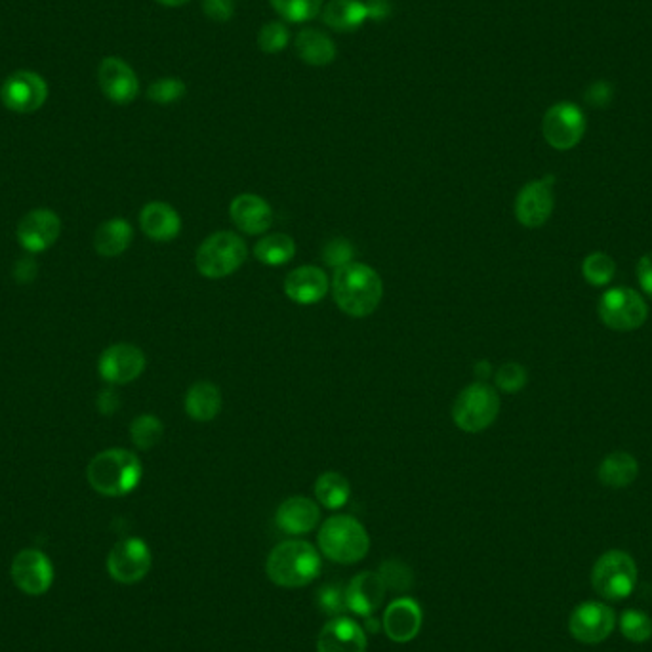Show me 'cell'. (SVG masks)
I'll list each match as a JSON object with an SVG mask.
<instances>
[{
	"instance_id": "obj_21",
	"label": "cell",
	"mask_w": 652,
	"mask_h": 652,
	"mask_svg": "<svg viewBox=\"0 0 652 652\" xmlns=\"http://www.w3.org/2000/svg\"><path fill=\"white\" fill-rule=\"evenodd\" d=\"M328 286L330 281L321 267L302 265L286 275L285 294L294 304L313 306L325 298Z\"/></svg>"
},
{
	"instance_id": "obj_12",
	"label": "cell",
	"mask_w": 652,
	"mask_h": 652,
	"mask_svg": "<svg viewBox=\"0 0 652 652\" xmlns=\"http://www.w3.org/2000/svg\"><path fill=\"white\" fill-rule=\"evenodd\" d=\"M616 626L614 612L599 601H584L574 607L569 620L572 637L586 645L603 643Z\"/></svg>"
},
{
	"instance_id": "obj_16",
	"label": "cell",
	"mask_w": 652,
	"mask_h": 652,
	"mask_svg": "<svg viewBox=\"0 0 652 652\" xmlns=\"http://www.w3.org/2000/svg\"><path fill=\"white\" fill-rule=\"evenodd\" d=\"M12 580L27 595H42L54 582V567L39 550H23L12 563Z\"/></svg>"
},
{
	"instance_id": "obj_26",
	"label": "cell",
	"mask_w": 652,
	"mask_h": 652,
	"mask_svg": "<svg viewBox=\"0 0 652 652\" xmlns=\"http://www.w3.org/2000/svg\"><path fill=\"white\" fill-rule=\"evenodd\" d=\"M134 231L124 218H113L98 227L94 235V248L103 258L121 256L132 245Z\"/></svg>"
},
{
	"instance_id": "obj_29",
	"label": "cell",
	"mask_w": 652,
	"mask_h": 652,
	"mask_svg": "<svg viewBox=\"0 0 652 652\" xmlns=\"http://www.w3.org/2000/svg\"><path fill=\"white\" fill-rule=\"evenodd\" d=\"M639 473V464L628 452H612L599 466V481L611 489H624L632 485Z\"/></svg>"
},
{
	"instance_id": "obj_31",
	"label": "cell",
	"mask_w": 652,
	"mask_h": 652,
	"mask_svg": "<svg viewBox=\"0 0 652 652\" xmlns=\"http://www.w3.org/2000/svg\"><path fill=\"white\" fill-rule=\"evenodd\" d=\"M296 254V243L285 233H271L258 241L254 246V256L258 262L269 267L288 264Z\"/></svg>"
},
{
	"instance_id": "obj_14",
	"label": "cell",
	"mask_w": 652,
	"mask_h": 652,
	"mask_svg": "<svg viewBox=\"0 0 652 652\" xmlns=\"http://www.w3.org/2000/svg\"><path fill=\"white\" fill-rule=\"evenodd\" d=\"M60 235H62V220L58 218L56 212L46 208H37L25 214L16 229V237L20 245L31 254H39L48 250L50 246L56 245Z\"/></svg>"
},
{
	"instance_id": "obj_18",
	"label": "cell",
	"mask_w": 652,
	"mask_h": 652,
	"mask_svg": "<svg viewBox=\"0 0 652 652\" xmlns=\"http://www.w3.org/2000/svg\"><path fill=\"white\" fill-rule=\"evenodd\" d=\"M98 81L102 86L103 94L111 102L119 105L134 102L136 96L140 94V81L134 69L121 58H105L100 63Z\"/></svg>"
},
{
	"instance_id": "obj_13",
	"label": "cell",
	"mask_w": 652,
	"mask_h": 652,
	"mask_svg": "<svg viewBox=\"0 0 652 652\" xmlns=\"http://www.w3.org/2000/svg\"><path fill=\"white\" fill-rule=\"evenodd\" d=\"M553 176L534 180L525 185L515 199V216L517 222L530 229L542 227L550 220L553 212Z\"/></svg>"
},
{
	"instance_id": "obj_20",
	"label": "cell",
	"mask_w": 652,
	"mask_h": 652,
	"mask_svg": "<svg viewBox=\"0 0 652 652\" xmlns=\"http://www.w3.org/2000/svg\"><path fill=\"white\" fill-rule=\"evenodd\" d=\"M367 647V632L347 616L326 622L317 637V652H367Z\"/></svg>"
},
{
	"instance_id": "obj_28",
	"label": "cell",
	"mask_w": 652,
	"mask_h": 652,
	"mask_svg": "<svg viewBox=\"0 0 652 652\" xmlns=\"http://www.w3.org/2000/svg\"><path fill=\"white\" fill-rule=\"evenodd\" d=\"M296 52L307 65H328L336 58V46L330 37L319 29H302L296 37Z\"/></svg>"
},
{
	"instance_id": "obj_1",
	"label": "cell",
	"mask_w": 652,
	"mask_h": 652,
	"mask_svg": "<svg viewBox=\"0 0 652 652\" xmlns=\"http://www.w3.org/2000/svg\"><path fill=\"white\" fill-rule=\"evenodd\" d=\"M323 571L321 551L306 540H285L269 551L265 561L267 578L286 590L306 588Z\"/></svg>"
},
{
	"instance_id": "obj_39",
	"label": "cell",
	"mask_w": 652,
	"mask_h": 652,
	"mask_svg": "<svg viewBox=\"0 0 652 652\" xmlns=\"http://www.w3.org/2000/svg\"><path fill=\"white\" fill-rule=\"evenodd\" d=\"M185 84L178 79H163V81L153 82L147 90V98L151 102L168 105V103L178 102L185 96Z\"/></svg>"
},
{
	"instance_id": "obj_45",
	"label": "cell",
	"mask_w": 652,
	"mask_h": 652,
	"mask_svg": "<svg viewBox=\"0 0 652 652\" xmlns=\"http://www.w3.org/2000/svg\"><path fill=\"white\" fill-rule=\"evenodd\" d=\"M14 277L18 279V283L25 285V283H33L37 277V264L31 258L20 260V264L16 265L14 269Z\"/></svg>"
},
{
	"instance_id": "obj_43",
	"label": "cell",
	"mask_w": 652,
	"mask_h": 652,
	"mask_svg": "<svg viewBox=\"0 0 652 652\" xmlns=\"http://www.w3.org/2000/svg\"><path fill=\"white\" fill-rule=\"evenodd\" d=\"M612 100V86L609 82H595L586 92V102L595 107H607Z\"/></svg>"
},
{
	"instance_id": "obj_9",
	"label": "cell",
	"mask_w": 652,
	"mask_h": 652,
	"mask_svg": "<svg viewBox=\"0 0 652 652\" xmlns=\"http://www.w3.org/2000/svg\"><path fill=\"white\" fill-rule=\"evenodd\" d=\"M151 551L142 538H126L113 546L107 557V571L119 584H138L151 571Z\"/></svg>"
},
{
	"instance_id": "obj_32",
	"label": "cell",
	"mask_w": 652,
	"mask_h": 652,
	"mask_svg": "<svg viewBox=\"0 0 652 652\" xmlns=\"http://www.w3.org/2000/svg\"><path fill=\"white\" fill-rule=\"evenodd\" d=\"M163 422L155 414H142L130 426L132 443L140 450L155 449L163 439Z\"/></svg>"
},
{
	"instance_id": "obj_7",
	"label": "cell",
	"mask_w": 652,
	"mask_h": 652,
	"mask_svg": "<svg viewBox=\"0 0 652 652\" xmlns=\"http://www.w3.org/2000/svg\"><path fill=\"white\" fill-rule=\"evenodd\" d=\"M637 584V565L626 551L603 553L591 571V586L603 599L622 601Z\"/></svg>"
},
{
	"instance_id": "obj_8",
	"label": "cell",
	"mask_w": 652,
	"mask_h": 652,
	"mask_svg": "<svg viewBox=\"0 0 652 652\" xmlns=\"http://www.w3.org/2000/svg\"><path fill=\"white\" fill-rule=\"evenodd\" d=\"M649 309L639 292L632 288H611L601 296L599 317L612 330L630 332L647 321Z\"/></svg>"
},
{
	"instance_id": "obj_2",
	"label": "cell",
	"mask_w": 652,
	"mask_h": 652,
	"mask_svg": "<svg viewBox=\"0 0 652 652\" xmlns=\"http://www.w3.org/2000/svg\"><path fill=\"white\" fill-rule=\"evenodd\" d=\"M332 294L346 315L363 319L372 315L380 306L384 283L370 265L351 262L336 269L332 279Z\"/></svg>"
},
{
	"instance_id": "obj_34",
	"label": "cell",
	"mask_w": 652,
	"mask_h": 652,
	"mask_svg": "<svg viewBox=\"0 0 652 652\" xmlns=\"http://www.w3.org/2000/svg\"><path fill=\"white\" fill-rule=\"evenodd\" d=\"M325 0H271L273 8L288 21L294 23H304V21L313 20Z\"/></svg>"
},
{
	"instance_id": "obj_40",
	"label": "cell",
	"mask_w": 652,
	"mask_h": 652,
	"mask_svg": "<svg viewBox=\"0 0 652 652\" xmlns=\"http://www.w3.org/2000/svg\"><path fill=\"white\" fill-rule=\"evenodd\" d=\"M319 609L328 614L330 618L344 616L347 611L346 588L340 586H325L319 591Z\"/></svg>"
},
{
	"instance_id": "obj_30",
	"label": "cell",
	"mask_w": 652,
	"mask_h": 652,
	"mask_svg": "<svg viewBox=\"0 0 652 652\" xmlns=\"http://www.w3.org/2000/svg\"><path fill=\"white\" fill-rule=\"evenodd\" d=\"M315 496L326 510H340L346 506L351 496L349 481L338 471L321 473L315 481Z\"/></svg>"
},
{
	"instance_id": "obj_3",
	"label": "cell",
	"mask_w": 652,
	"mask_h": 652,
	"mask_svg": "<svg viewBox=\"0 0 652 652\" xmlns=\"http://www.w3.org/2000/svg\"><path fill=\"white\" fill-rule=\"evenodd\" d=\"M143 468L140 458L124 449L103 450L96 454L88 468L86 479L90 487L103 496H126L142 481Z\"/></svg>"
},
{
	"instance_id": "obj_49",
	"label": "cell",
	"mask_w": 652,
	"mask_h": 652,
	"mask_svg": "<svg viewBox=\"0 0 652 652\" xmlns=\"http://www.w3.org/2000/svg\"><path fill=\"white\" fill-rule=\"evenodd\" d=\"M157 2H161L164 6H182L187 0H157Z\"/></svg>"
},
{
	"instance_id": "obj_6",
	"label": "cell",
	"mask_w": 652,
	"mask_h": 652,
	"mask_svg": "<svg viewBox=\"0 0 652 652\" xmlns=\"http://www.w3.org/2000/svg\"><path fill=\"white\" fill-rule=\"evenodd\" d=\"M500 414L498 391L485 384L475 382L460 391L452 407V420L466 433H481L490 428Z\"/></svg>"
},
{
	"instance_id": "obj_27",
	"label": "cell",
	"mask_w": 652,
	"mask_h": 652,
	"mask_svg": "<svg viewBox=\"0 0 652 652\" xmlns=\"http://www.w3.org/2000/svg\"><path fill=\"white\" fill-rule=\"evenodd\" d=\"M367 18V4L361 0H330L323 12L326 25L342 33L355 31L365 23Z\"/></svg>"
},
{
	"instance_id": "obj_47",
	"label": "cell",
	"mask_w": 652,
	"mask_h": 652,
	"mask_svg": "<svg viewBox=\"0 0 652 652\" xmlns=\"http://www.w3.org/2000/svg\"><path fill=\"white\" fill-rule=\"evenodd\" d=\"M368 18L374 20H382L389 16L388 0H370L367 4Z\"/></svg>"
},
{
	"instance_id": "obj_38",
	"label": "cell",
	"mask_w": 652,
	"mask_h": 652,
	"mask_svg": "<svg viewBox=\"0 0 652 652\" xmlns=\"http://www.w3.org/2000/svg\"><path fill=\"white\" fill-rule=\"evenodd\" d=\"M494 382L504 393H517L527 386V370L517 363H506L498 368Z\"/></svg>"
},
{
	"instance_id": "obj_46",
	"label": "cell",
	"mask_w": 652,
	"mask_h": 652,
	"mask_svg": "<svg viewBox=\"0 0 652 652\" xmlns=\"http://www.w3.org/2000/svg\"><path fill=\"white\" fill-rule=\"evenodd\" d=\"M98 403H100V412H103V414H113L119 408V397H117V393L113 389H107V391H103L102 395H100Z\"/></svg>"
},
{
	"instance_id": "obj_10",
	"label": "cell",
	"mask_w": 652,
	"mask_h": 652,
	"mask_svg": "<svg viewBox=\"0 0 652 652\" xmlns=\"http://www.w3.org/2000/svg\"><path fill=\"white\" fill-rule=\"evenodd\" d=\"M542 132L553 149L569 151L582 140L586 132V117L574 103H555L544 115Z\"/></svg>"
},
{
	"instance_id": "obj_35",
	"label": "cell",
	"mask_w": 652,
	"mask_h": 652,
	"mask_svg": "<svg viewBox=\"0 0 652 652\" xmlns=\"http://www.w3.org/2000/svg\"><path fill=\"white\" fill-rule=\"evenodd\" d=\"M378 574L382 576L384 584L388 590L397 591V593H405L414 586V574L412 569L408 567L407 563L391 559V561H384L382 567L378 569Z\"/></svg>"
},
{
	"instance_id": "obj_44",
	"label": "cell",
	"mask_w": 652,
	"mask_h": 652,
	"mask_svg": "<svg viewBox=\"0 0 652 652\" xmlns=\"http://www.w3.org/2000/svg\"><path fill=\"white\" fill-rule=\"evenodd\" d=\"M637 279L643 292L652 300V252L645 254L637 264Z\"/></svg>"
},
{
	"instance_id": "obj_23",
	"label": "cell",
	"mask_w": 652,
	"mask_h": 652,
	"mask_svg": "<svg viewBox=\"0 0 652 652\" xmlns=\"http://www.w3.org/2000/svg\"><path fill=\"white\" fill-rule=\"evenodd\" d=\"M321 521L319 506L306 496H292L275 513V525L288 536H302L315 529Z\"/></svg>"
},
{
	"instance_id": "obj_41",
	"label": "cell",
	"mask_w": 652,
	"mask_h": 652,
	"mask_svg": "<svg viewBox=\"0 0 652 652\" xmlns=\"http://www.w3.org/2000/svg\"><path fill=\"white\" fill-rule=\"evenodd\" d=\"M353 260V246L347 239H334L323 250V262L334 269L351 264Z\"/></svg>"
},
{
	"instance_id": "obj_37",
	"label": "cell",
	"mask_w": 652,
	"mask_h": 652,
	"mask_svg": "<svg viewBox=\"0 0 652 652\" xmlns=\"http://www.w3.org/2000/svg\"><path fill=\"white\" fill-rule=\"evenodd\" d=\"M288 41H290L288 29L279 21L267 23L258 35V46L265 54H277V52L285 50Z\"/></svg>"
},
{
	"instance_id": "obj_4",
	"label": "cell",
	"mask_w": 652,
	"mask_h": 652,
	"mask_svg": "<svg viewBox=\"0 0 652 652\" xmlns=\"http://www.w3.org/2000/svg\"><path fill=\"white\" fill-rule=\"evenodd\" d=\"M317 544L321 555L340 565H353L367 557L370 536L367 529L351 515L328 517L319 530Z\"/></svg>"
},
{
	"instance_id": "obj_19",
	"label": "cell",
	"mask_w": 652,
	"mask_h": 652,
	"mask_svg": "<svg viewBox=\"0 0 652 652\" xmlns=\"http://www.w3.org/2000/svg\"><path fill=\"white\" fill-rule=\"evenodd\" d=\"M386 584L378 571H365L357 574L346 588L347 611L370 618L374 612L384 605L386 599Z\"/></svg>"
},
{
	"instance_id": "obj_22",
	"label": "cell",
	"mask_w": 652,
	"mask_h": 652,
	"mask_svg": "<svg viewBox=\"0 0 652 652\" xmlns=\"http://www.w3.org/2000/svg\"><path fill=\"white\" fill-rule=\"evenodd\" d=\"M231 222L246 235H262L273 224V210L269 203L252 193L235 197L229 206Z\"/></svg>"
},
{
	"instance_id": "obj_33",
	"label": "cell",
	"mask_w": 652,
	"mask_h": 652,
	"mask_svg": "<svg viewBox=\"0 0 652 652\" xmlns=\"http://www.w3.org/2000/svg\"><path fill=\"white\" fill-rule=\"evenodd\" d=\"M584 279L593 286H605L611 283L616 273V264L609 254L593 252L582 264Z\"/></svg>"
},
{
	"instance_id": "obj_24",
	"label": "cell",
	"mask_w": 652,
	"mask_h": 652,
	"mask_svg": "<svg viewBox=\"0 0 652 652\" xmlns=\"http://www.w3.org/2000/svg\"><path fill=\"white\" fill-rule=\"evenodd\" d=\"M142 231L157 243L174 241L182 231V218L174 206L163 201H153L143 206L140 214Z\"/></svg>"
},
{
	"instance_id": "obj_15",
	"label": "cell",
	"mask_w": 652,
	"mask_h": 652,
	"mask_svg": "<svg viewBox=\"0 0 652 652\" xmlns=\"http://www.w3.org/2000/svg\"><path fill=\"white\" fill-rule=\"evenodd\" d=\"M98 370L105 382L123 386L140 378L145 370V355L132 344H115L107 347L100 357Z\"/></svg>"
},
{
	"instance_id": "obj_5",
	"label": "cell",
	"mask_w": 652,
	"mask_h": 652,
	"mask_svg": "<svg viewBox=\"0 0 652 652\" xmlns=\"http://www.w3.org/2000/svg\"><path fill=\"white\" fill-rule=\"evenodd\" d=\"M248 256L245 241L233 231H218L204 239L197 250V269L206 279H224L233 275Z\"/></svg>"
},
{
	"instance_id": "obj_25",
	"label": "cell",
	"mask_w": 652,
	"mask_h": 652,
	"mask_svg": "<svg viewBox=\"0 0 652 652\" xmlns=\"http://www.w3.org/2000/svg\"><path fill=\"white\" fill-rule=\"evenodd\" d=\"M222 410V393L212 382H197L187 389L185 412L195 422H212Z\"/></svg>"
},
{
	"instance_id": "obj_11",
	"label": "cell",
	"mask_w": 652,
	"mask_h": 652,
	"mask_svg": "<svg viewBox=\"0 0 652 652\" xmlns=\"http://www.w3.org/2000/svg\"><path fill=\"white\" fill-rule=\"evenodd\" d=\"M0 98L14 113H33L46 102L48 84L35 71H18L2 84Z\"/></svg>"
},
{
	"instance_id": "obj_36",
	"label": "cell",
	"mask_w": 652,
	"mask_h": 652,
	"mask_svg": "<svg viewBox=\"0 0 652 652\" xmlns=\"http://www.w3.org/2000/svg\"><path fill=\"white\" fill-rule=\"evenodd\" d=\"M620 632L632 643H647L652 637V620L641 611H626L620 618Z\"/></svg>"
},
{
	"instance_id": "obj_48",
	"label": "cell",
	"mask_w": 652,
	"mask_h": 652,
	"mask_svg": "<svg viewBox=\"0 0 652 652\" xmlns=\"http://www.w3.org/2000/svg\"><path fill=\"white\" fill-rule=\"evenodd\" d=\"M475 368H477V376H481V378H487L490 374V365L487 361H481Z\"/></svg>"
},
{
	"instance_id": "obj_17",
	"label": "cell",
	"mask_w": 652,
	"mask_h": 652,
	"mask_svg": "<svg viewBox=\"0 0 652 652\" xmlns=\"http://www.w3.org/2000/svg\"><path fill=\"white\" fill-rule=\"evenodd\" d=\"M424 614L418 601L412 597H399L389 603L382 618V628L393 643H410L418 637L422 630Z\"/></svg>"
},
{
	"instance_id": "obj_42",
	"label": "cell",
	"mask_w": 652,
	"mask_h": 652,
	"mask_svg": "<svg viewBox=\"0 0 652 652\" xmlns=\"http://www.w3.org/2000/svg\"><path fill=\"white\" fill-rule=\"evenodd\" d=\"M204 14L216 21H227L233 16V0H203Z\"/></svg>"
}]
</instances>
